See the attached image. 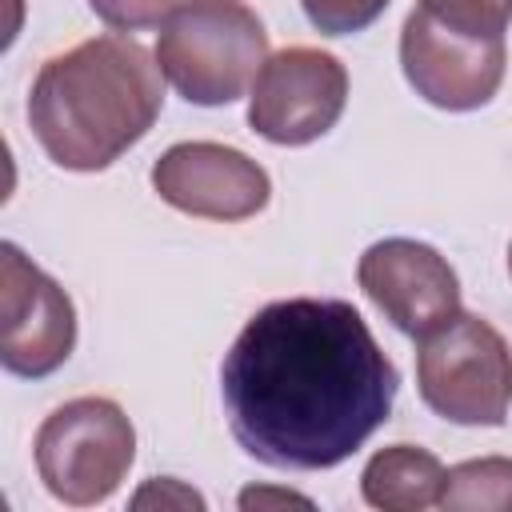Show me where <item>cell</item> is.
<instances>
[{"mask_svg":"<svg viewBox=\"0 0 512 512\" xmlns=\"http://www.w3.org/2000/svg\"><path fill=\"white\" fill-rule=\"evenodd\" d=\"M400 376L348 300L264 304L220 364L236 444L292 472L344 464L392 416Z\"/></svg>","mask_w":512,"mask_h":512,"instance_id":"cell-1","label":"cell"},{"mask_svg":"<svg viewBox=\"0 0 512 512\" xmlns=\"http://www.w3.org/2000/svg\"><path fill=\"white\" fill-rule=\"evenodd\" d=\"M164 108V72L132 36H92L48 56L28 92V124L56 168L104 172L148 136Z\"/></svg>","mask_w":512,"mask_h":512,"instance_id":"cell-2","label":"cell"},{"mask_svg":"<svg viewBox=\"0 0 512 512\" xmlns=\"http://www.w3.org/2000/svg\"><path fill=\"white\" fill-rule=\"evenodd\" d=\"M264 60L268 32L244 0H180L156 36L164 80L200 108L240 100Z\"/></svg>","mask_w":512,"mask_h":512,"instance_id":"cell-3","label":"cell"},{"mask_svg":"<svg viewBox=\"0 0 512 512\" xmlns=\"http://www.w3.org/2000/svg\"><path fill=\"white\" fill-rule=\"evenodd\" d=\"M416 388L440 420L496 428L512 408V348L484 316L460 308L416 340Z\"/></svg>","mask_w":512,"mask_h":512,"instance_id":"cell-4","label":"cell"},{"mask_svg":"<svg viewBox=\"0 0 512 512\" xmlns=\"http://www.w3.org/2000/svg\"><path fill=\"white\" fill-rule=\"evenodd\" d=\"M44 488L68 508L104 504L136 460V428L108 396H76L44 416L36 444Z\"/></svg>","mask_w":512,"mask_h":512,"instance_id":"cell-5","label":"cell"},{"mask_svg":"<svg viewBox=\"0 0 512 512\" xmlns=\"http://www.w3.org/2000/svg\"><path fill=\"white\" fill-rule=\"evenodd\" d=\"M348 104V68L320 48L292 44L264 60L248 96V124L280 148H300L336 128Z\"/></svg>","mask_w":512,"mask_h":512,"instance_id":"cell-6","label":"cell"},{"mask_svg":"<svg viewBox=\"0 0 512 512\" xmlns=\"http://www.w3.org/2000/svg\"><path fill=\"white\" fill-rule=\"evenodd\" d=\"M76 348L72 296L36 268L12 240L0 244V364L12 376L44 380Z\"/></svg>","mask_w":512,"mask_h":512,"instance_id":"cell-7","label":"cell"},{"mask_svg":"<svg viewBox=\"0 0 512 512\" xmlns=\"http://www.w3.org/2000/svg\"><path fill=\"white\" fill-rule=\"evenodd\" d=\"M400 68L412 92L432 108L472 112L500 92L508 72V48L504 40L452 32L416 4L400 28Z\"/></svg>","mask_w":512,"mask_h":512,"instance_id":"cell-8","label":"cell"},{"mask_svg":"<svg viewBox=\"0 0 512 512\" xmlns=\"http://www.w3.org/2000/svg\"><path fill=\"white\" fill-rule=\"evenodd\" d=\"M356 280L384 320L412 340L436 332L460 312V280L452 264L424 240L388 236L368 244L356 264Z\"/></svg>","mask_w":512,"mask_h":512,"instance_id":"cell-9","label":"cell"},{"mask_svg":"<svg viewBox=\"0 0 512 512\" xmlns=\"http://www.w3.org/2000/svg\"><path fill=\"white\" fill-rule=\"evenodd\" d=\"M152 188L176 212L200 220H224V224L264 212L272 196L268 172L248 152L216 140L172 144L152 164Z\"/></svg>","mask_w":512,"mask_h":512,"instance_id":"cell-10","label":"cell"},{"mask_svg":"<svg viewBox=\"0 0 512 512\" xmlns=\"http://www.w3.org/2000/svg\"><path fill=\"white\" fill-rule=\"evenodd\" d=\"M448 468L416 444H388L368 456L360 472V496L364 504L380 512H424L440 504Z\"/></svg>","mask_w":512,"mask_h":512,"instance_id":"cell-11","label":"cell"},{"mask_svg":"<svg viewBox=\"0 0 512 512\" xmlns=\"http://www.w3.org/2000/svg\"><path fill=\"white\" fill-rule=\"evenodd\" d=\"M440 508L452 512H512V456L460 460L444 476Z\"/></svg>","mask_w":512,"mask_h":512,"instance_id":"cell-12","label":"cell"},{"mask_svg":"<svg viewBox=\"0 0 512 512\" xmlns=\"http://www.w3.org/2000/svg\"><path fill=\"white\" fill-rule=\"evenodd\" d=\"M420 8L432 12L444 28L480 40H504L512 24V0H420Z\"/></svg>","mask_w":512,"mask_h":512,"instance_id":"cell-13","label":"cell"},{"mask_svg":"<svg viewBox=\"0 0 512 512\" xmlns=\"http://www.w3.org/2000/svg\"><path fill=\"white\" fill-rule=\"evenodd\" d=\"M304 4V16L316 32L324 36H352V32H364L384 8L388 0H300Z\"/></svg>","mask_w":512,"mask_h":512,"instance_id":"cell-14","label":"cell"},{"mask_svg":"<svg viewBox=\"0 0 512 512\" xmlns=\"http://www.w3.org/2000/svg\"><path fill=\"white\" fill-rule=\"evenodd\" d=\"M180 0H88V8L116 32H140L168 20Z\"/></svg>","mask_w":512,"mask_h":512,"instance_id":"cell-15","label":"cell"},{"mask_svg":"<svg viewBox=\"0 0 512 512\" xmlns=\"http://www.w3.org/2000/svg\"><path fill=\"white\" fill-rule=\"evenodd\" d=\"M132 508H180V512L196 508V512H204V496L176 476H156V480H144V488L132 496Z\"/></svg>","mask_w":512,"mask_h":512,"instance_id":"cell-16","label":"cell"},{"mask_svg":"<svg viewBox=\"0 0 512 512\" xmlns=\"http://www.w3.org/2000/svg\"><path fill=\"white\" fill-rule=\"evenodd\" d=\"M236 504H240L244 512H252V508H280V504L312 508V500L300 496V492H292V488H244V492L236 496Z\"/></svg>","mask_w":512,"mask_h":512,"instance_id":"cell-17","label":"cell"},{"mask_svg":"<svg viewBox=\"0 0 512 512\" xmlns=\"http://www.w3.org/2000/svg\"><path fill=\"white\" fill-rule=\"evenodd\" d=\"M508 276H512V244H508Z\"/></svg>","mask_w":512,"mask_h":512,"instance_id":"cell-18","label":"cell"}]
</instances>
